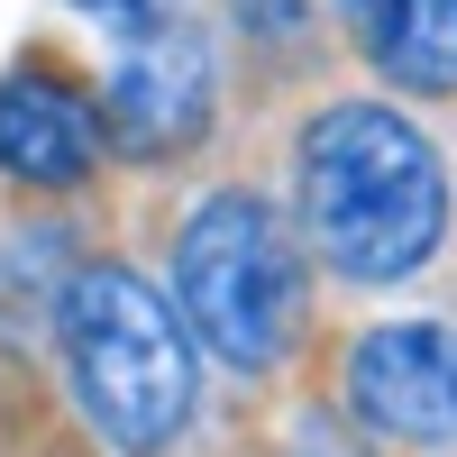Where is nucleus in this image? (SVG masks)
I'll return each instance as SVG.
<instances>
[{
    "label": "nucleus",
    "mask_w": 457,
    "mask_h": 457,
    "mask_svg": "<svg viewBox=\"0 0 457 457\" xmlns=\"http://www.w3.org/2000/svg\"><path fill=\"white\" fill-rule=\"evenodd\" d=\"M302 228L329 275L348 284H403L421 275L448 228V174L439 146L385 101H338L293 146Z\"/></svg>",
    "instance_id": "1"
},
{
    "label": "nucleus",
    "mask_w": 457,
    "mask_h": 457,
    "mask_svg": "<svg viewBox=\"0 0 457 457\" xmlns=\"http://www.w3.org/2000/svg\"><path fill=\"white\" fill-rule=\"evenodd\" d=\"M64 375H73V403L92 411V430L129 457H156L174 448V430L193 421V348L202 338L174 320V302L129 275V265H83L64 284Z\"/></svg>",
    "instance_id": "2"
},
{
    "label": "nucleus",
    "mask_w": 457,
    "mask_h": 457,
    "mask_svg": "<svg viewBox=\"0 0 457 457\" xmlns=\"http://www.w3.org/2000/svg\"><path fill=\"white\" fill-rule=\"evenodd\" d=\"M174 302L220 366H284L302 329V256L256 193H211L174 238Z\"/></svg>",
    "instance_id": "3"
},
{
    "label": "nucleus",
    "mask_w": 457,
    "mask_h": 457,
    "mask_svg": "<svg viewBox=\"0 0 457 457\" xmlns=\"http://www.w3.org/2000/svg\"><path fill=\"white\" fill-rule=\"evenodd\" d=\"M348 403L385 439H411V448L457 439V329H439V320L366 329L348 357Z\"/></svg>",
    "instance_id": "4"
},
{
    "label": "nucleus",
    "mask_w": 457,
    "mask_h": 457,
    "mask_svg": "<svg viewBox=\"0 0 457 457\" xmlns=\"http://www.w3.org/2000/svg\"><path fill=\"white\" fill-rule=\"evenodd\" d=\"M110 146L129 156H183L202 129H211V55H202V28H146L129 37V55L110 64Z\"/></svg>",
    "instance_id": "5"
},
{
    "label": "nucleus",
    "mask_w": 457,
    "mask_h": 457,
    "mask_svg": "<svg viewBox=\"0 0 457 457\" xmlns=\"http://www.w3.org/2000/svg\"><path fill=\"white\" fill-rule=\"evenodd\" d=\"M101 137H110V120L55 73H10L0 83V174L37 183V193H64V183L92 174Z\"/></svg>",
    "instance_id": "6"
},
{
    "label": "nucleus",
    "mask_w": 457,
    "mask_h": 457,
    "mask_svg": "<svg viewBox=\"0 0 457 457\" xmlns=\"http://www.w3.org/2000/svg\"><path fill=\"white\" fill-rule=\"evenodd\" d=\"M366 64L403 92H457V0H338Z\"/></svg>",
    "instance_id": "7"
},
{
    "label": "nucleus",
    "mask_w": 457,
    "mask_h": 457,
    "mask_svg": "<svg viewBox=\"0 0 457 457\" xmlns=\"http://www.w3.org/2000/svg\"><path fill=\"white\" fill-rule=\"evenodd\" d=\"M228 10H238V28H247V37H275V46L312 28V0H228Z\"/></svg>",
    "instance_id": "8"
},
{
    "label": "nucleus",
    "mask_w": 457,
    "mask_h": 457,
    "mask_svg": "<svg viewBox=\"0 0 457 457\" xmlns=\"http://www.w3.org/2000/svg\"><path fill=\"white\" fill-rule=\"evenodd\" d=\"M73 10H101V19H129V10H146V0H73Z\"/></svg>",
    "instance_id": "9"
}]
</instances>
